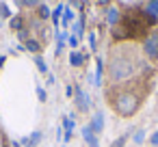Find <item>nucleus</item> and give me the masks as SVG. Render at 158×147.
Segmentation results:
<instances>
[{"mask_svg": "<svg viewBox=\"0 0 158 147\" xmlns=\"http://www.w3.org/2000/svg\"><path fill=\"white\" fill-rule=\"evenodd\" d=\"M113 106H115V110H117L119 115L130 117V115H134L136 108H139V97H136L132 91H121V93L113 100Z\"/></svg>", "mask_w": 158, "mask_h": 147, "instance_id": "f257e3e1", "label": "nucleus"}, {"mask_svg": "<svg viewBox=\"0 0 158 147\" xmlns=\"http://www.w3.org/2000/svg\"><path fill=\"white\" fill-rule=\"evenodd\" d=\"M143 52L152 59V61H158V35H147V39L143 41Z\"/></svg>", "mask_w": 158, "mask_h": 147, "instance_id": "f03ea898", "label": "nucleus"}, {"mask_svg": "<svg viewBox=\"0 0 158 147\" xmlns=\"http://www.w3.org/2000/svg\"><path fill=\"white\" fill-rule=\"evenodd\" d=\"M74 97H76V106H78V110H80V112H87V110H89V106H91V100H89V95H87V93H82V91L76 87V93H74Z\"/></svg>", "mask_w": 158, "mask_h": 147, "instance_id": "7ed1b4c3", "label": "nucleus"}, {"mask_svg": "<svg viewBox=\"0 0 158 147\" xmlns=\"http://www.w3.org/2000/svg\"><path fill=\"white\" fill-rule=\"evenodd\" d=\"M89 128H91V132H93V134L102 132V128H104V115H102V112H95V117L91 119Z\"/></svg>", "mask_w": 158, "mask_h": 147, "instance_id": "20e7f679", "label": "nucleus"}, {"mask_svg": "<svg viewBox=\"0 0 158 147\" xmlns=\"http://www.w3.org/2000/svg\"><path fill=\"white\" fill-rule=\"evenodd\" d=\"M106 22H108V24H110V26H113V28H115V26H117V24H119V22H121V15H119V11H117V9H113V7H110V9H108V11H106Z\"/></svg>", "mask_w": 158, "mask_h": 147, "instance_id": "39448f33", "label": "nucleus"}, {"mask_svg": "<svg viewBox=\"0 0 158 147\" xmlns=\"http://www.w3.org/2000/svg\"><path fill=\"white\" fill-rule=\"evenodd\" d=\"M82 138L87 141V145H89V147H98V138H95V134L91 132V128H89V125H85V128H82Z\"/></svg>", "mask_w": 158, "mask_h": 147, "instance_id": "423d86ee", "label": "nucleus"}, {"mask_svg": "<svg viewBox=\"0 0 158 147\" xmlns=\"http://www.w3.org/2000/svg\"><path fill=\"white\" fill-rule=\"evenodd\" d=\"M82 63H85V54L72 50V54H69V65H72V67H80Z\"/></svg>", "mask_w": 158, "mask_h": 147, "instance_id": "0eeeda50", "label": "nucleus"}, {"mask_svg": "<svg viewBox=\"0 0 158 147\" xmlns=\"http://www.w3.org/2000/svg\"><path fill=\"white\" fill-rule=\"evenodd\" d=\"M149 15H156L158 18V0H149L147 2V9H145Z\"/></svg>", "mask_w": 158, "mask_h": 147, "instance_id": "6e6552de", "label": "nucleus"}, {"mask_svg": "<svg viewBox=\"0 0 158 147\" xmlns=\"http://www.w3.org/2000/svg\"><path fill=\"white\" fill-rule=\"evenodd\" d=\"M37 15H39V20H48L52 13H50V9H48L46 5H39V9H37Z\"/></svg>", "mask_w": 158, "mask_h": 147, "instance_id": "1a4fd4ad", "label": "nucleus"}, {"mask_svg": "<svg viewBox=\"0 0 158 147\" xmlns=\"http://www.w3.org/2000/svg\"><path fill=\"white\" fill-rule=\"evenodd\" d=\"M26 50H28V52H39V50H41V43L35 41V39H28V41H26Z\"/></svg>", "mask_w": 158, "mask_h": 147, "instance_id": "9d476101", "label": "nucleus"}, {"mask_svg": "<svg viewBox=\"0 0 158 147\" xmlns=\"http://www.w3.org/2000/svg\"><path fill=\"white\" fill-rule=\"evenodd\" d=\"M22 26H24V18H22V15H15V18L11 20V28H15V31H22Z\"/></svg>", "mask_w": 158, "mask_h": 147, "instance_id": "9b49d317", "label": "nucleus"}, {"mask_svg": "<svg viewBox=\"0 0 158 147\" xmlns=\"http://www.w3.org/2000/svg\"><path fill=\"white\" fill-rule=\"evenodd\" d=\"M72 22H74V13H72L69 9H65V11H63V24H65V26H69Z\"/></svg>", "mask_w": 158, "mask_h": 147, "instance_id": "f8f14e48", "label": "nucleus"}, {"mask_svg": "<svg viewBox=\"0 0 158 147\" xmlns=\"http://www.w3.org/2000/svg\"><path fill=\"white\" fill-rule=\"evenodd\" d=\"M35 63H37V67H39V71H41V74H46V71H48V67H46V61H44L39 54L35 56Z\"/></svg>", "mask_w": 158, "mask_h": 147, "instance_id": "ddd939ff", "label": "nucleus"}, {"mask_svg": "<svg viewBox=\"0 0 158 147\" xmlns=\"http://www.w3.org/2000/svg\"><path fill=\"white\" fill-rule=\"evenodd\" d=\"M63 128H65V132H72L74 130V119L72 117H63Z\"/></svg>", "mask_w": 158, "mask_h": 147, "instance_id": "4468645a", "label": "nucleus"}, {"mask_svg": "<svg viewBox=\"0 0 158 147\" xmlns=\"http://www.w3.org/2000/svg\"><path fill=\"white\" fill-rule=\"evenodd\" d=\"M63 11H65L63 7H56V11L52 13V22H54V26H59V18L63 15Z\"/></svg>", "mask_w": 158, "mask_h": 147, "instance_id": "2eb2a0df", "label": "nucleus"}, {"mask_svg": "<svg viewBox=\"0 0 158 147\" xmlns=\"http://www.w3.org/2000/svg\"><path fill=\"white\" fill-rule=\"evenodd\" d=\"M95 84H102V61L98 59V71H95Z\"/></svg>", "mask_w": 158, "mask_h": 147, "instance_id": "dca6fc26", "label": "nucleus"}, {"mask_svg": "<svg viewBox=\"0 0 158 147\" xmlns=\"http://www.w3.org/2000/svg\"><path fill=\"white\" fill-rule=\"evenodd\" d=\"M28 37H31V33H28L26 28H22V31H18V39H20V41H28Z\"/></svg>", "mask_w": 158, "mask_h": 147, "instance_id": "f3484780", "label": "nucleus"}, {"mask_svg": "<svg viewBox=\"0 0 158 147\" xmlns=\"http://www.w3.org/2000/svg\"><path fill=\"white\" fill-rule=\"evenodd\" d=\"M39 138H41V132H33V134H31V138H28V143H31V145H37V143H39Z\"/></svg>", "mask_w": 158, "mask_h": 147, "instance_id": "a211bd4d", "label": "nucleus"}, {"mask_svg": "<svg viewBox=\"0 0 158 147\" xmlns=\"http://www.w3.org/2000/svg\"><path fill=\"white\" fill-rule=\"evenodd\" d=\"M0 15H2V18H9V15H11V11H9L7 5H0Z\"/></svg>", "mask_w": 158, "mask_h": 147, "instance_id": "6ab92c4d", "label": "nucleus"}, {"mask_svg": "<svg viewBox=\"0 0 158 147\" xmlns=\"http://www.w3.org/2000/svg\"><path fill=\"white\" fill-rule=\"evenodd\" d=\"M134 141H136V143H143V141H145V132H143V130H139V132L134 134Z\"/></svg>", "mask_w": 158, "mask_h": 147, "instance_id": "aec40b11", "label": "nucleus"}, {"mask_svg": "<svg viewBox=\"0 0 158 147\" xmlns=\"http://www.w3.org/2000/svg\"><path fill=\"white\" fill-rule=\"evenodd\" d=\"M37 2H39V0H22L24 7H37Z\"/></svg>", "mask_w": 158, "mask_h": 147, "instance_id": "412c9836", "label": "nucleus"}, {"mask_svg": "<svg viewBox=\"0 0 158 147\" xmlns=\"http://www.w3.org/2000/svg\"><path fill=\"white\" fill-rule=\"evenodd\" d=\"M37 95H39V100H41V102H46V91H44L41 87H37Z\"/></svg>", "mask_w": 158, "mask_h": 147, "instance_id": "4be33fe9", "label": "nucleus"}, {"mask_svg": "<svg viewBox=\"0 0 158 147\" xmlns=\"http://www.w3.org/2000/svg\"><path fill=\"white\" fill-rule=\"evenodd\" d=\"M149 143H152V145H156V147H158V130H156V132H154V134H152V138H149Z\"/></svg>", "mask_w": 158, "mask_h": 147, "instance_id": "5701e85b", "label": "nucleus"}, {"mask_svg": "<svg viewBox=\"0 0 158 147\" xmlns=\"http://www.w3.org/2000/svg\"><path fill=\"white\" fill-rule=\"evenodd\" d=\"M123 143H126V138L121 136V138H117V141L113 143V147H123Z\"/></svg>", "mask_w": 158, "mask_h": 147, "instance_id": "b1692460", "label": "nucleus"}, {"mask_svg": "<svg viewBox=\"0 0 158 147\" xmlns=\"http://www.w3.org/2000/svg\"><path fill=\"white\" fill-rule=\"evenodd\" d=\"M69 46H72V48H76V46H78V37H74V35H72V37H69Z\"/></svg>", "mask_w": 158, "mask_h": 147, "instance_id": "393cba45", "label": "nucleus"}, {"mask_svg": "<svg viewBox=\"0 0 158 147\" xmlns=\"http://www.w3.org/2000/svg\"><path fill=\"white\" fill-rule=\"evenodd\" d=\"M98 2H100V5H106V2H108V0H98Z\"/></svg>", "mask_w": 158, "mask_h": 147, "instance_id": "a878e982", "label": "nucleus"}, {"mask_svg": "<svg viewBox=\"0 0 158 147\" xmlns=\"http://www.w3.org/2000/svg\"><path fill=\"white\" fill-rule=\"evenodd\" d=\"M0 65H5V56H0Z\"/></svg>", "mask_w": 158, "mask_h": 147, "instance_id": "bb28decb", "label": "nucleus"}, {"mask_svg": "<svg viewBox=\"0 0 158 147\" xmlns=\"http://www.w3.org/2000/svg\"><path fill=\"white\" fill-rule=\"evenodd\" d=\"M15 2H18V5H22V0H15Z\"/></svg>", "mask_w": 158, "mask_h": 147, "instance_id": "cd10ccee", "label": "nucleus"}, {"mask_svg": "<svg viewBox=\"0 0 158 147\" xmlns=\"http://www.w3.org/2000/svg\"><path fill=\"white\" fill-rule=\"evenodd\" d=\"M72 2H78V0H72ZM78 5H80V2H78Z\"/></svg>", "mask_w": 158, "mask_h": 147, "instance_id": "c85d7f7f", "label": "nucleus"}]
</instances>
